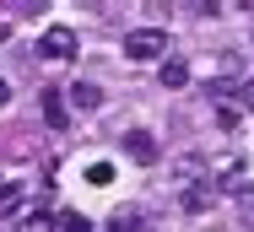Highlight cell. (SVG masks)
<instances>
[{"instance_id": "cell-1", "label": "cell", "mask_w": 254, "mask_h": 232, "mask_svg": "<svg viewBox=\"0 0 254 232\" xmlns=\"http://www.w3.org/2000/svg\"><path fill=\"white\" fill-rule=\"evenodd\" d=\"M162 54H168V33H162V27H135V33H125V59L146 65V59H162Z\"/></svg>"}, {"instance_id": "cell-2", "label": "cell", "mask_w": 254, "mask_h": 232, "mask_svg": "<svg viewBox=\"0 0 254 232\" xmlns=\"http://www.w3.org/2000/svg\"><path fill=\"white\" fill-rule=\"evenodd\" d=\"M38 54H44V59H70V54H76V27H65V22L44 27V38H38Z\"/></svg>"}, {"instance_id": "cell-3", "label": "cell", "mask_w": 254, "mask_h": 232, "mask_svg": "<svg viewBox=\"0 0 254 232\" xmlns=\"http://www.w3.org/2000/svg\"><path fill=\"white\" fill-rule=\"evenodd\" d=\"M125 151H130V162H141V168L157 162V140L146 135V130H130V135H125Z\"/></svg>"}, {"instance_id": "cell-4", "label": "cell", "mask_w": 254, "mask_h": 232, "mask_svg": "<svg viewBox=\"0 0 254 232\" xmlns=\"http://www.w3.org/2000/svg\"><path fill=\"white\" fill-rule=\"evenodd\" d=\"M27 211V184H0V222Z\"/></svg>"}, {"instance_id": "cell-5", "label": "cell", "mask_w": 254, "mask_h": 232, "mask_svg": "<svg viewBox=\"0 0 254 232\" xmlns=\"http://www.w3.org/2000/svg\"><path fill=\"white\" fill-rule=\"evenodd\" d=\"M211 200H216V189H211V178H205V184H190L184 194H179V205H184L190 216H200V211H211Z\"/></svg>"}, {"instance_id": "cell-6", "label": "cell", "mask_w": 254, "mask_h": 232, "mask_svg": "<svg viewBox=\"0 0 254 232\" xmlns=\"http://www.w3.org/2000/svg\"><path fill=\"white\" fill-rule=\"evenodd\" d=\"M65 97H70V108H81V114H87V108H98V103H103V87H98V81H76Z\"/></svg>"}, {"instance_id": "cell-7", "label": "cell", "mask_w": 254, "mask_h": 232, "mask_svg": "<svg viewBox=\"0 0 254 232\" xmlns=\"http://www.w3.org/2000/svg\"><path fill=\"white\" fill-rule=\"evenodd\" d=\"M44 119H49V130H65V92H44Z\"/></svg>"}, {"instance_id": "cell-8", "label": "cell", "mask_w": 254, "mask_h": 232, "mask_svg": "<svg viewBox=\"0 0 254 232\" xmlns=\"http://www.w3.org/2000/svg\"><path fill=\"white\" fill-rule=\"evenodd\" d=\"M157 81H162V87H184V81H190V65H184V59H162V65H157Z\"/></svg>"}, {"instance_id": "cell-9", "label": "cell", "mask_w": 254, "mask_h": 232, "mask_svg": "<svg viewBox=\"0 0 254 232\" xmlns=\"http://www.w3.org/2000/svg\"><path fill=\"white\" fill-rule=\"evenodd\" d=\"M108 232H152V227H146V216H141V211H119V216L108 222Z\"/></svg>"}, {"instance_id": "cell-10", "label": "cell", "mask_w": 254, "mask_h": 232, "mask_svg": "<svg viewBox=\"0 0 254 232\" xmlns=\"http://www.w3.org/2000/svg\"><path fill=\"white\" fill-rule=\"evenodd\" d=\"M16 232H54V222H49V211H22Z\"/></svg>"}, {"instance_id": "cell-11", "label": "cell", "mask_w": 254, "mask_h": 232, "mask_svg": "<svg viewBox=\"0 0 254 232\" xmlns=\"http://www.w3.org/2000/svg\"><path fill=\"white\" fill-rule=\"evenodd\" d=\"M54 232H92V222H87L81 211H60V222H54Z\"/></svg>"}, {"instance_id": "cell-12", "label": "cell", "mask_w": 254, "mask_h": 232, "mask_svg": "<svg viewBox=\"0 0 254 232\" xmlns=\"http://www.w3.org/2000/svg\"><path fill=\"white\" fill-rule=\"evenodd\" d=\"M87 184H92V189H108V184H114V162H92V168H87Z\"/></svg>"}, {"instance_id": "cell-13", "label": "cell", "mask_w": 254, "mask_h": 232, "mask_svg": "<svg viewBox=\"0 0 254 232\" xmlns=\"http://www.w3.org/2000/svg\"><path fill=\"white\" fill-rule=\"evenodd\" d=\"M216 124L222 130H238V108H216Z\"/></svg>"}, {"instance_id": "cell-14", "label": "cell", "mask_w": 254, "mask_h": 232, "mask_svg": "<svg viewBox=\"0 0 254 232\" xmlns=\"http://www.w3.org/2000/svg\"><path fill=\"white\" fill-rule=\"evenodd\" d=\"M238 211H244V222H254V189H244V194H238Z\"/></svg>"}, {"instance_id": "cell-15", "label": "cell", "mask_w": 254, "mask_h": 232, "mask_svg": "<svg viewBox=\"0 0 254 232\" xmlns=\"http://www.w3.org/2000/svg\"><path fill=\"white\" fill-rule=\"evenodd\" d=\"M238 103H244V108H249V114H254V81H249V87H244V92H238Z\"/></svg>"}, {"instance_id": "cell-16", "label": "cell", "mask_w": 254, "mask_h": 232, "mask_svg": "<svg viewBox=\"0 0 254 232\" xmlns=\"http://www.w3.org/2000/svg\"><path fill=\"white\" fill-rule=\"evenodd\" d=\"M5 103H11V81H0V108H5Z\"/></svg>"}, {"instance_id": "cell-17", "label": "cell", "mask_w": 254, "mask_h": 232, "mask_svg": "<svg viewBox=\"0 0 254 232\" xmlns=\"http://www.w3.org/2000/svg\"><path fill=\"white\" fill-rule=\"evenodd\" d=\"M5 33H11V22H0V38H5Z\"/></svg>"}]
</instances>
